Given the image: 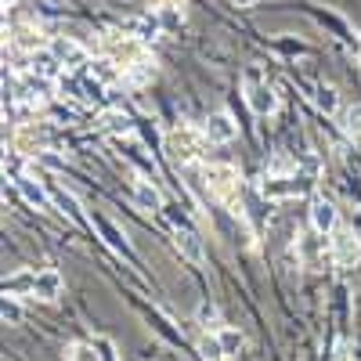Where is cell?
<instances>
[{"instance_id": "cell-26", "label": "cell", "mask_w": 361, "mask_h": 361, "mask_svg": "<svg viewBox=\"0 0 361 361\" xmlns=\"http://www.w3.org/2000/svg\"><path fill=\"white\" fill-rule=\"evenodd\" d=\"M336 361H357V357L350 354V347H347V343H340V347H336Z\"/></svg>"}, {"instance_id": "cell-9", "label": "cell", "mask_w": 361, "mask_h": 361, "mask_svg": "<svg viewBox=\"0 0 361 361\" xmlns=\"http://www.w3.org/2000/svg\"><path fill=\"white\" fill-rule=\"evenodd\" d=\"M173 246H177V253L185 257L188 264H195V267H202V264H206L202 238H199L192 228H173Z\"/></svg>"}, {"instance_id": "cell-6", "label": "cell", "mask_w": 361, "mask_h": 361, "mask_svg": "<svg viewBox=\"0 0 361 361\" xmlns=\"http://www.w3.org/2000/svg\"><path fill=\"white\" fill-rule=\"evenodd\" d=\"M202 137H206V145H231V141L238 137V123L231 119V112L217 109V112H209V116H206Z\"/></svg>"}, {"instance_id": "cell-10", "label": "cell", "mask_w": 361, "mask_h": 361, "mask_svg": "<svg viewBox=\"0 0 361 361\" xmlns=\"http://www.w3.org/2000/svg\"><path fill=\"white\" fill-rule=\"evenodd\" d=\"M44 127L40 123H18V130H15V152H22V156H40L44 152Z\"/></svg>"}, {"instance_id": "cell-11", "label": "cell", "mask_w": 361, "mask_h": 361, "mask_svg": "<svg viewBox=\"0 0 361 361\" xmlns=\"http://www.w3.org/2000/svg\"><path fill=\"white\" fill-rule=\"evenodd\" d=\"M11 44H15L18 51H25V54H40L44 47H51V44L44 40L40 29H37V25H29V22H22V25L11 29Z\"/></svg>"}, {"instance_id": "cell-13", "label": "cell", "mask_w": 361, "mask_h": 361, "mask_svg": "<svg viewBox=\"0 0 361 361\" xmlns=\"http://www.w3.org/2000/svg\"><path fill=\"white\" fill-rule=\"evenodd\" d=\"M311 228L322 235H333L336 231V206L329 199H314L311 202Z\"/></svg>"}, {"instance_id": "cell-12", "label": "cell", "mask_w": 361, "mask_h": 361, "mask_svg": "<svg viewBox=\"0 0 361 361\" xmlns=\"http://www.w3.org/2000/svg\"><path fill=\"white\" fill-rule=\"evenodd\" d=\"M130 192H134V202L141 209H152V214H156V209H163V195H159V188L148 177H134L130 180Z\"/></svg>"}, {"instance_id": "cell-24", "label": "cell", "mask_w": 361, "mask_h": 361, "mask_svg": "<svg viewBox=\"0 0 361 361\" xmlns=\"http://www.w3.org/2000/svg\"><path fill=\"white\" fill-rule=\"evenodd\" d=\"M4 318H8V322H18V318H22V311H18V304H15V296L4 300Z\"/></svg>"}, {"instance_id": "cell-16", "label": "cell", "mask_w": 361, "mask_h": 361, "mask_svg": "<svg viewBox=\"0 0 361 361\" xmlns=\"http://www.w3.org/2000/svg\"><path fill=\"white\" fill-rule=\"evenodd\" d=\"M300 192V180L296 177H267L264 180V195L267 199H289Z\"/></svg>"}, {"instance_id": "cell-21", "label": "cell", "mask_w": 361, "mask_h": 361, "mask_svg": "<svg viewBox=\"0 0 361 361\" xmlns=\"http://www.w3.org/2000/svg\"><path fill=\"white\" fill-rule=\"evenodd\" d=\"M66 361H102V354H98L94 343H69Z\"/></svg>"}, {"instance_id": "cell-1", "label": "cell", "mask_w": 361, "mask_h": 361, "mask_svg": "<svg viewBox=\"0 0 361 361\" xmlns=\"http://www.w3.org/2000/svg\"><path fill=\"white\" fill-rule=\"evenodd\" d=\"M202 180H206V188L214 199H221L224 206H231L235 214H238V195H243V177H238L235 166L228 163H209L202 170Z\"/></svg>"}, {"instance_id": "cell-27", "label": "cell", "mask_w": 361, "mask_h": 361, "mask_svg": "<svg viewBox=\"0 0 361 361\" xmlns=\"http://www.w3.org/2000/svg\"><path fill=\"white\" fill-rule=\"evenodd\" d=\"M231 4H235V8H253L257 0H231Z\"/></svg>"}, {"instance_id": "cell-4", "label": "cell", "mask_w": 361, "mask_h": 361, "mask_svg": "<svg viewBox=\"0 0 361 361\" xmlns=\"http://www.w3.org/2000/svg\"><path fill=\"white\" fill-rule=\"evenodd\" d=\"M243 83H246V105H250L257 116H275V112H279V94L260 80V69L250 66V69L243 73Z\"/></svg>"}, {"instance_id": "cell-8", "label": "cell", "mask_w": 361, "mask_h": 361, "mask_svg": "<svg viewBox=\"0 0 361 361\" xmlns=\"http://www.w3.org/2000/svg\"><path fill=\"white\" fill-rule=\"evenodd\" d=\"M62 289H66L62 275H58L54 267H44V271H37V279H33V293H29V296H37L40 304H54V300L62 296Z\"/></svg>"}, {"instance_id": "cell-5", "label": "cell", "mask_w": 361, "mask_h": 361, "mask_svg": "<svg viewBox=\"0 0 361 361\" xmlns=\"http://www.w3.org/2000/svg\"><path fill=\"white\" fill-rule=\"evenodd\" d=\"M333 260L350 271V275L361 279V243H357V235L347 231V228H336L333 231Z\"/></svg>"}, {"instance_id": "cell-23", "label": "cell", "mask_w": 361, "mask_h": 361, "mask_svg": "<svg viewBox=\"0 0 361 361\" xmlns=\"http://www.w3.org/2000/svg\"><path fill=\"white\" fill-rule=\"evenodd\" d=\"M98 228H102V231L109 235V243H112V246H116L119 253H127V257H130V246H127V238H119V231H116V228H112L109 221H98Z\"/></svg>"}, {"instance_id": "cell-7", "label": "cell", "mask_w": 361, "mask_h": 361, "mask_svg": "<svg viewBox=\"0 0 361 361\" xmlns=\"http://www.w3.org/2000/svg\"><path fill=\"white\" fill-rule=\"evenodd\" d=\"M47 51H51V58H58V66H66V69H80V66H87V58H90V51L80 40H73V37H54Z\"/></svg>"}, {"instance_id": "cell-15", "label": "cell", "mask_w": 361, "mask_h": 361, "mask_svg": "<svg viewBox=\"0 0 361 361\" xmlns=\"http://www.w3.org/2000/svg\"><path fill=\"white\" fill-rule=\"evenodd\" d=\"M217 340H221L224 361H228V357H238V354L246 350V333H243V329H231V325H224V329H217Z\"/></svg>"}, {"instance_id": "cell-18", "label": "cell", "mask_w": 361, "mask_h": 361, "mask_svg": "<svg viewBox=\"0 0 361 361\" xmlns=\"http://www.w3.org/2000/svg\"><path fill=\"white\" fill-rule=\"evenodd\" d=\"M314 102H318V109H322L325 116H336V112H340V94H336V87H329V83L318 87Z\"/></svg>"}, {"instance_id": "cell-2", "label": "cell", "mask_w": 361, "mask_h": 361, "mask_svg": "<svg viewBox=\"0 0 361 361\" xmlns=\"http://www.w3.org/2000/svg\"><path fill=\"white\" fill-rule=\"evenodd\" d=\"M202 134H195L192 127H173L170 134H166V152H170V159L173 163H180V166H188V163H195L199 156H202Z\"/></svg>"}, {"instance_id": "cell-3", "label": "cell", "mask_w": 361, "mask_h": 361, "mask_svg": "<svg viewBox=\"0 0 361 361\" xmlns=\"http://www.w3.org/2000/svg\"><path fill=\"white\" fill-rule=\"evenodd\" d=\"M296 257H300V264H304V267L318 271V267H325L329 257H333V238L314 231V228L304 231V235H296Z\"/></svg>"}, {"instance_id": "cell-29", "label": "cell", "mask_w": 361, "mask_h": 361, "mask_svg": "<svg viewBox=\"0 0 361 361\" xmlns=\"http://www.w3.org/2000/svg\"><path fill=\"white\" fill-rule=\"evenodd\" d=\"M357 66H361V47H357Z\"/></svg>"}, {"instance_id": "cell-17", "label": "cell", "mask_w": 361, "mask_h": 361, "mask_svg": "<svg viewBox=\"0 0 361 361\" xmlns=\"http://www.w3.org/2000/svg\"><path fill=\"white\" fill-rule=\"evenodd\" d=\"M195 322H199L202 329H209V333L224 329V325H221V307H217V304H209V300H202V304L195 307Z\"/></svg>"}, {"instance_id": "cell-20", "label": "cell", "mask_w": 361, "mask_h": 361, "mask_svg": "<svg viewBox=\"0 0 361 361\" xmlns=\"http://www.w3.org/2000/svg\"><path fill=\"white\" fill-rule=\"evenodd\" d=\"M340 119H343V134L347 137H361V102H354Z\"/></svg>"}, {"instance_id": "cell-14", "label": "cell", "mask_w": 361, "mask_h": 361, "mask_svg": "<svg viewBox=\"0 0 361 361\" xmlns=\"http://www.w3.org/2000/svg\"><path fill=\"white\" fill-rule=\"evenodd\" d=\"M15 188L22 192V199L29 202V206H37V209H51V192L44 188V185H37L33 177H15Z\"/></svg>"}, {"instance_id": "cell-22", "label": "cell", "mask_w": 361, "mask_h": 361, "mask_svg": "<svg viewBox=\"0 0 361 361\" xmlns=\"http://www.w3.org/2000/svg\"><path fill=\"white\" fill-rule=\"evenodd\" d=\"M33 279H37V275H15V279L4 282V293H8V296H15V293H33Z\"/></svg>"}, {"instance_id": "cell-28", "label": "cell", "mask_w": 361, "mask_h": 361, "mask_svg": "<svg viewBox=\"0 0 361 361\" xmlns=\"http://www.w3.org/2000/svg\"><path fill=\"white\" fill-rule=\"evenodd\" d=\"M11 4H15V0H4V8H11Z\"/></svg>"}, {"instance_id": "cell-19", "label": "cell", "mask_w": 361, "mask_h": 361, "mask_svg": "<svg viewBox=\"0 0 361 361\" xmlns=\"http://www.w3.org/2000/svg\"><path fill=\"white\" fill-rule=\"evenodd\" d=\"M199 357H202V361H224V350H221L217 333H209V336L199 340Z\"/></svg>"}, {"instance_id": "cell-25", "label": "cell", "mask_w": 361, "mask_h": 361, "mask_svg": "<svg viewBox=\"0 0 361 361\" xmlns=\"http://www.w3.org/2000/svg\"><path fill=\"white\" fill-rule=\"evenodd\" d=\"M152 11H170V8H180V0H148Z\"/></svg>"}]
</instances>
